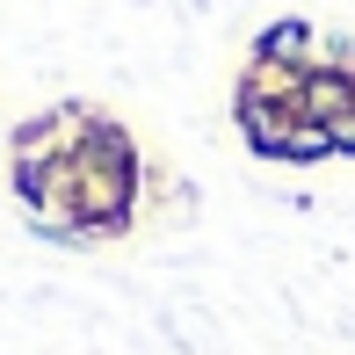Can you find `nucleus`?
Returning <instances> with one entry per match:
<instances>
[{"label":"nucleus","mask_w":355,"mask_h":355,"mask_svg":"<svg viewBox=\"0 0 355 355\" xmlns=\"http://www.w3.org/2000/svg\"><path fill=\"white\" fill-rule=\"evenodd\" d=\"M334 153H355V116H341V123H334Z\"/></svg>","instance_id":"obj_2"},{"label":"nucleus","mask_w":355,"mask_h":355,"mask_svg":"<svg viewBox=\"0 0 355 355\" xmlns=\"http://www.w3.org/2000/svg\"><path fill=\"white\" fill-rule=\"evenodd\" d=\"M304 44H312V29H304V22H276V29L261 37V66H297Z\"/></svg>","instance_id":"obj_1"}]
</instances>
